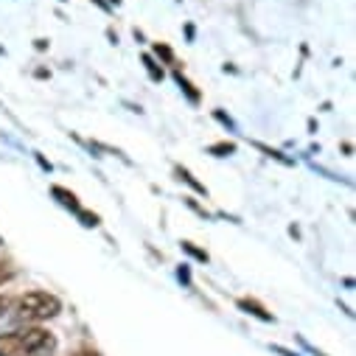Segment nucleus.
Listing matches in <instances>:
<instances>
[{"mask_svg": "<svg viewBox=\"0 0 356 356\" xmlns=\"http://www.w3.org/2000/svg\"><path fill=\"white\" fill-rule=\"evenodd\" d=\"M12 275H15V270H12V266H9V264H3V261H0V284L12 281Z\"/></svg>", "mask_w": 356, "mask_h": 356, "instance_id": "nucleus-3", "label": "nucleus"}, {"mask_svg": "<svg viewBox=\"0 0 356 356\" xmlns=\"http://www.w3.org/2000/svg\"><path fill=\"white\" fill-rule=\"evenodd\" d=\"M56 350L54 334L45 328H23L0 334V356H51Z\"/></svg>", "mask_w": 356, "mask_h": 356, "instance_id": "nucleus-1", "label": "nucleus"}, {"mask_svg": "<svg viewBox=\"0 0 356 356\" xmlns=\"http://www.w3.org/2000/svg\"><path fill=\"white\" fill-rule=\"evenodd\" d=\"M9 309H12L15 323H42V320L56 317L62 303L48 292H29V295L17 298L15 306H9Z\"/></svg>", "mask_w": 356, "mask_h": 356, "instance_id": "nucleus-2", "label": "nucleus"}, {"mask_svg": "<svg viewBox=\"0 0 356 356\" xmlns=\"http://www.w3.org/2000/svg\"><path fill=\"white\" fill-rule=\"evenodd\" d=\"M73 356H99L96 350H79V353H73Z\"/></svg>", "mask_w": 356, "mask_h": 356, "instance_id": "nucleus-5", "label": "nucleus"}, {"mask_svg": "<svg viewBox=\"0 0 356 356\" xmlns=\"http://www.w3.org/2000/svg\"><path fill=\"white\" fill-rule=\"evenodd\" d=\"M9 306H12V300H9V298H0V314L9 312Z\"/></svg>", "mask_w": 356, "mask_h": 356, "instance_id": "nucleus-4", "label": "nucleus"}]
</instances>
